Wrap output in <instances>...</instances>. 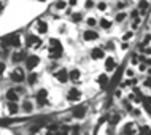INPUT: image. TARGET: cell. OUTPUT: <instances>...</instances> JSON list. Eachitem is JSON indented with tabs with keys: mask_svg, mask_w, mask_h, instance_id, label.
Instances as JSON below:
<instances>
[{
	"mask_svg": "<svg viewBox=\"0 0 151 135\" xmlns=\"http://www.w3.org/2000/svg\"><path fill=\"white\" fill-rule=\"evenodd\" d=\"M64 52V46L60 43V40L57 38H49V59H59L62 57Z\"/></svg>",
	"mask_w": 151,
	"mask_h": 135,
	"instance_id": "cell-1",
	"label": "cell"
},
{
	"mask_svg": "<svg viewBox=\"0 0 151 135\" xmlns=\"http://www.w3.org/2000/svg\"><path fill=\"white\" fill-rule=\"evenodd\" d=\"M10 79H11L14 84H21L24 83L26 79H27V76H26V71H24V68L21 67H16L14 70L10 73Z\"/></svg>",
	"mask_w": 151,
	"mask_h": 135,
	"instance_id": "cell-2",
	"label": "cell"
},
{
	"mask_svg": "<svg viewBox=\"0 0 151 135\" xmlns=\"http://www.w3.org/2000/svg\"><path fill=\"white\" fill-rule=\"evenodd\" d=\"M48 89H45V87H41V89H38L35 94V103H37V107L40 108H43L48 105Z\"/></svg>",
	"mask_w": 151,
	"mask_h": 135,
	"instance_id": "cell-3",
	"label": "cell"
},
{
	"mask_svg": "<svg viewBox=\"0 0 151 135\" xmlns=\"http://www.w3.org/2000/svg\"><path fill=\"white\" fill-rule=\"evenodd\" d=\"M123 135H140V127L135 123H126L123 126V130H121Z\"/></svg>",
	"mask_w": 151,
	"mask_h": 135,
	"instance_id": "cell-4",
	"label": "cell"
},
{
	"mask_svg": "<svg viewBox=\"0 0 151 135\" xmlns=\"http://www.w3.org/2000/svg\"><path fill=\"white\" fill-rule=\"evenodd\" d=\"M40 65V57L37 54H30L27 56V59H26V68L29 71H33V68H37Z\"/></svg>",
	"mask_w": 151,
	"mask_h": 135,
	"instance_id": "cell-5",
	"label": "cell"
},
{
	"mask_svg": "<svg viewBox=\"0 0 151 135\" xmlns=\"http://www.w3.org/2000/svg\"><path fill=\"white\" fill-rule=\"evenodd\" d=\"M87 113V107L86 105H76V107L72 108V116L75 119H83Z\"/></svg>",
	"mask_w": 151,
	"mask_h": 135,
	"instance_id": "cell-6",
	"label": "cell"
},
{
	"mask_svg": "<svg viewBox=\"0 0 151 135\" xmlns=\"http://www.w3.org/2000/svg\"><path fill=\"white\" fill-rule=\"evenodd\" d=\"M81 97H83V94H81V91H79L78 87H70V89H68V92H67L68 102H78Z\"/></svg>",
	"mask_w": 151,
	"mask_h": 135,
	"instance_id": "cell-7",
	"label": "cell"
},
{
	"mask_svg": "<svg viewBox=\"0 0 151 135\" xmlns=\"http://www.w3.org/2000/svg\"><path fill=\"white\" fill-rule=\"evenodd\" d=\"M56 79L59 81L60 84H65L67 81H70V78H68V70L67 68H59V70L56 71Z\"/></svg>",
	"mask_w": 151,
	"mask_h": 135,
	"instance_id": "cell-8",
	"label": "cell"
},
{
	"mask_svg": "<svg viewBox=\"0 0 151 135\" xmlns=\"http://www.w3.org/2000/svg\"><path fill=\"white\" fill-rule=\"evenodd\" d=\"M26 45H27L29 48H38L40 45H41V40H40L38 35H27L26 37Z\"/></svg>",
	"mask_w": 151,
	"mask_h": 135,
	"instance_id": "cell-9",
	"label": "cell"
},
{
	"mask_svg": "<svg viewBox=\"0 0 151 135\" xmlns=\"http://www.w3.org/2000/svg\"><path fill=\"white\" fill-rule=\"evenodd\" d=\"M7 111H8V115L14 116L21 111V105L18 102H7Z\"/></svg>",
	"mask_w": 151,
	"mask_h": 135,
	"instance_id": "cell-10",
	"label": "cell"
},
{
	"mask_svg": "<svg viewBox=\"0 0 151 135\" xmlns=\"http://www.w3.org/2000/svg\"><path fill=\"white\" fill-rule=\"evenodd\" d=\"M99 38V33L97 30H92V29H87V30L83 32V40L84 41H94V40Z\"/></svg>",
	"mask_w": 151,
	"mask_h": 135,
	"instance_id": "cell-11",
	"label": "cell"
},
{
	"mask_svg": "<svg viewBox=\"0 0 151 135\" xmlns=\"http://www.w3.org/2000/svg\"><path fill=\"white\" fill-rule=\"evenodd\" d=\"M5 99H7V102H19V92L16 89H8L5 92Z\"/></svg>",
	"mask_w": 151,
	"mask_h": 135,
	"instance_id": "cell-12",
	"label": "cell"
},
{
	"mask_svg": "<svg viewBox=\"0 0 151 135\" xmlns=\"http://www.w3.org/2000/svg\"><path fill=\"white\" fill-rule=\"evenodd\" d=\"M7 41H8V46H13V48H19L21 46V37L18 33H13V35L7 37Z\"/></svg>",
	"mask_w": 151,
	"mask_h": 135,
	"instance_id": "cell-13",
	"label": "cell"
},
{
	"mask_svg": "<svg viewBox=\"0 0 151 135\" xmlns=\"http://www.w3.org/2000/svg\"><path fill=\"white\" fill-rule=\"evenodd\" d=\"M105 57V51H103V48H92L91 51V59L92 60H100Z\"/></svg>",
	"mask_w": 151,
	"mask_h": 135,
	"instance_id": "cell-14",
	"label": "cell"
},
{
	"mask_svg": "<svg viewBox=\"0 0 151 135\" xmlns=\"http://www.w3.org/2000/svg\"><path fill=\"white\" fill-rule=\"evenodd\" d=\"M68 78H70V81H73V83H78L79 78H81V71H79V68L73 67L72 70H68Z\"/></svg>",
	"mask_w": 151,
	"mask_h": 135,
	"instance_id": "cell-15",
	"label": "cell"
},
{
	"mask_svg": "<svg viewBox=\"0 0 151 135\" xmlns=\"http://www.w3.org/2000/svg\"><path fill=\"white\" fill-rule=\"evenodd\" d=\"M21 111H22V113H26V115L33 113V103H32L30 100H24L22 105H21Z\"/></svg>",
	"mask_w": 151,
	"mask_h": 135,
	"instance_id": "cell-16",
	"label": "cell"
},
{
	"mask_svg": "<svg viewBox=\"0 0 151 135\" xmlns=\"http://www.w3.org/2000/svg\"><path fill=\"white\" fill-rule=\"evenodd\" d=\"M26 59H27V56H26L24 51H16V52H13V56H11V60L14 64H19V62H22V60H26Z\"/></svg>",
	"mask_w": 151,
	"mask_h": 135,
	"instance_id": "cell-17",
	"label": "cell"
},
{
	"mask_svg": "<svg viewBox=\"0 0 151 135\" xmlns=\"http://www.w3.org/2000/svg\"><path fill=\"white\" fill-rule=\"evenodd\" d=\"M116 68V60L113 59V56L105 59V71H113Z\"/></svg>",
	"mask_w": 151,
	"mask_h": 135,
	"instance_id": "cell-18",
	"label": "cell"
},
{
	"mask_svg": "<svg viewBox=\"0 0 151 135\" xmlns=\"http://www.w3.org/2000/svg\"><path fill=\"white\" fill-rule=\"evenodd\" d=\"M37 32H38L40 35H45L48 32V22L46 21H38L37 22Z\"/></svg>",
	"mask_w": 151,
	"mask_h": 135,
	"instance_id": "cell-19",
	"label": "cell"
},
{
	"mask_svg": "<svg viewBox=\"0 0 151 135\" xmlns=\"http://www.w3.org/2000/svg\"><path fill=\"white\" fill-rule=\"evenodd\" d=\"M27 83H29V86H33V84L38 83V75H37L35 71H30V73H29V76H27Z\"/></svg>",
	"mask_w": 151,
	"mask_h": 135,
	"instance_id": "cell-20",
	"label": "cell"
},
{
	"mask_svg": "<svg viewBox=\"0 0 151 135\" xmlns=\"http://www.w3.org/2000/svg\"><path fill=\"white\" fill-rule=\"evenodd\" d=\"M108 81H110V79H108V75L107 73H102V75H99L97 76V84H99V86H107V83Z\"/></svg>",
	"mask_w": 151,
	"mask_h": 135,
	"instance_id": "cell-21",
	"label": "cell"
},
{
	"mask_svg": "<svg viewBox=\"0 0 151 135\" xmlns=\"http://www.w3.org/2000/svg\"><path fill=\"white\" fill-rule=\"evenodd\" d=\"M70 130H72L70 126H60L59 129H57V132H56V135H68Z\"/></svg>",
	"mask_w": 151,
	"mask_h": 135,
	"instance_id": "cell-22",
	"label": "cell"
},
{
	"mask_svg": "<svg viewBox=\"0 0 151 135\" xmlns=\"http://www.w3.org/2000/svg\"><path fill=\"white\" fill-rule=\"evenodd\" d=\"M99 26L102 29H110L111 27V21H108L107 18H102V19L99 21Z\"/></svg>",
	"mask_w": 151,
	"mask_h": 135,
	"instance_id": "cell-23",
	"label": "cell"
},
{
	"mask_svg": "<svg viewBox=\"0 0 151 135\" xmlns=\"http://www.w3.org/2000/svg\"><path fill=\"white\" fill-rule=\"evenodd\" d=\"M70 19H72V22L78 24V22H81V19H83V16H81V13H73V14L70 16Z\"/></svg>",
	"mask_w": 151,
	"mask_h": 135,
	"instance_id": "cell-24",
	"label": "cell"
},
{
	"mask_svg": "<svg viewBox=\"0 0 151 135\" xmlns=\"http://www.w3.org/2000/svg\"><path fill=\"white\" fill-rule=\"evenodd\" d=\"M86 24L89 26V27H95V26H97V19L92 18V16H89V18L86 19Z\"/></svg>",
	"mask_w": 151,
	"mask_h": 135,
	"instance_id": "cell-25",
	"label": "cell"
},
{
	"mask_svg": "<svg viewBox=\"0 0 151 135\" xmlns=\"http://www.w3.org/2000/svg\"><path fill=\"white\" fill-rule=\"evenodd\" d=\"M140 135H151V127H148V126L140 127Z\"/></svg>",
	"mask_w": 151,
	"mask_h": 135,
	"instance_id": "cell-26",
	"label": "cell"
},
{
	"mask_svg": "<svg viewBox=\"0 0 151 135\" xmlns=\"http://www.w3.org/2000/svg\"><path fill=\"white\" fill-rule=\"evenodd\" d=\"M119 119H121V116H119V115H113V116H111V119H110V126H116V124L119 123Z\"/></svg>",
	"mask_w": 151,
	"mask_h": 135,
	"instance_id": "cell-27",
	"label": "cell"
},
{
	"mask_svg": "<svg viewBox=\"0 0 151 135\" xmlns=\"http://www.w3.org/2000/svg\"><path fill=\"white\" fill-rule=\"evenodd\" d=\"M65 7H67V3H65L64 0H59V2H56V10H60V11H62V10H64Z\"/></svg>",
	"mask_w": 151,
	"mask_h": 135,
	"instance_id": "cell-28",
	"label": "cell"
},
{
	"mask_svg": "<svg viewBox=\"0 0 151 135\" xmlns=\"http://www.w3.org/2000/svg\"><path fill=\"white\" fill-rule=\"evenodd\" d=\"M146 8H148V2H146V0H142V2L139 3V10H140V11H145Z\"/></svg>",
	"mask_w": 151,
	"mask_h": 135,
	"instance_id": "cell-29",
	"label": "cell"
},
{
	"mask_svg": "<svg viewBox=\"0 0 151 135\" xmlns=\"http://www.w3.org/2000/svg\"><path fill=\"white\" fill-rule=\"evenodd\" d=\"M126 18H127V14H126V13H118V14H116V21H118V22L124 21Z\"/></svg>",
	"mask_w": 151,
	"mask_h": 135,
	"instance_id": "cell-30",
	"label": "cell"
},
{
	"mask_svg": "<svg viewBox=\"0 0 151 135\" xmlns=\"http://www.w3.org/2000/svg\"><path fill=\"white\" fill-rule=\"evenodd\" d=\"M97 8H99L100 11H105V10H107V3H105V2H99V3H97Z\"/></svg>",
	"mask_w": 151,
	"mask_h": 135,
	"instance_id": "cell-31",
	"label": "cell"
},
{
	"mask_svg": "<svg viewBox=\"0 0 151 135\" xmlns=\"http://www.w3.org/2000/svg\"><path fill=\"white\" fill-rule=\"evenodd\" d=\"M84 7H86L87 10H91V8L94 7V2H92V0H86V2H84Z\"/></svg>",
	"mask_w": 151,
	"mask_h": 135,
	"instance_id": "cell-32",
	"label": "cell"
},
{
	"mask_svg": "<svg viewBox=\"0 0 151 135\" xmlns=\"http://www.w3.org/2000/svg\"><path fill=\"white\" fill-rule=\"evenodd\" d=\"M5 68H7L5 62H2V60H0V75H3V73H5Z\"/></svg>",
	"mask_w": 151,
	"mask_h": 135,
	"instance_id": "cell-33",
	"label": "cell"
},
{
	"mask_svg": "<svg viewBox=\"0 0 151 135\" xmlns=\"http://www.w3.org/2000/svg\"><path fill=\"white\" fill-rule=\"evenodd\" d=\"M124 107H126L127 111H132V107H131V102L129 100H124Z\"/></svg>",
	"mask_w": 151,
	"mask_h": 135,
	"instance_id": "cell-34",
	"label": "cell"
},
{
	"mask_svg": "<svg viewBox=\"0 0 151 135\" xmlns=\"http://www.w3.org/2000/svg\"><path fill=\"white\" fill-rule=\"evenodd\" d=\"M126 76L132 78V76H134V70H132V68H127V70H126Z\"/></svg>",
	"mask_w": 151,
	"mask_h": 135,
	"instance_id": "cell-35",
	"label": "cell"
},
{
	"mask_svg": "<svg viewBox=\"0 0 151 135\" xmlns=\"http://www.w3.org/2000/svg\"><path fill=\"white\" fill-rule=\"evenodd\" d=\"M143 84H145V86H146V87H151V78H146V79H145V83H143Z\"/></svg>",
	"mask_w": 151,
	"mask_h": 135,
	"instance_id": "cell-36",
	"label": "cell"
},
{
	"mask_svg": "<svg viewBox=\"0 0 151 135\" xmlns=\"http://www.w3.org/2000/svg\"><path fill=\"white\" fill-rule=\"evenodd\" d=\"M105 48H107V49H115V45L108 41V43H107V46H105Z\"/></svg>",
	"mask_w": 151,
	"mask_h": 135,
	"instance_id": "cell-37",
	"label": "cell"
},
{
	"mask_svg": "<svg viewBox=\"0 0 151 135\" xmlns=\"http://www.w3.org/2000/svg\"><path fill=\"white\" fill-rule=\"evenodd\" d=\"M131 37H132V32H127V33L123 37V38H124V40H129V38H131Z\"/></svg>",
	"mask_w": 151,
	"mask_h": 135,
	"instance_id": "cell-38",
	"label": "cell"
},
{
	"mask_svg": "<svg viewBox=\"0 0 151 135\" xmlns=\"http://www.w3.org/2000/svg\"><path fill=\"white\" fill-rule=\"evenodd\" d=\"M76 2H78V0H68V5H70V7H75Z\"/></svg>",
	"mask_w": 151,
	"mask_h": 135,
	"instance_id": "cell-39",
	"label": "cell"
},
{
	"mask_svg": "<svg viewBox=\"0 0 151 135\" xmlns=\"http://www.w3.org/2000/svg\"><path fill=\"white\" fill-rule=\"evenodd\" d=\"M139 70H140V71H145V70H146V67H145V64H142V65H140V67H139Z\"/></svg>",
	"mask_w": 151,
	"mask_h": 135,
	"instance_id": "cell-40",
	"label": "cell"
},
{
	"mask_svg": "<svg viewBox=\"0 0 151 135\" xmlns=\"http://www.w3.org/2000/svg\"><path fill=\"white\" fill-rule=\"evenodd\" d=\"M127 48H129V45H127V43H123V45H121V49H127Z\"/></svg>",
	"mask_w": 151,
	"mask_h": 135,
	"instance_id": "cell-41",
	"label": "cell"
},
{
	"mask_svg": "<svg viewBox=\"0 0 151 135\" xmlns=\"http://www.w3.org/2000/svg\"><path fill=\"white\" fill-rule=\"evenodd\" d=\"M3 11V3H2V2H0V13Z\"/></svg>",
	"mask_w": 151,
	"mask_h": 135,
	"instance_id": "cell-42",
	"label": "cell"
},
{
	"mask_svg": "<svg viewBox=\"0 0 151 135\" xmlns=\"http://www.w3.org/2000/svg\"><path fill=\"white\" fill-rule=\"evenodd\" d=\"M148 75H150V78H151V68H148Z\"/></svg>",
	"mask_w": 151,
	"mask_h": 135,
	"instance_id": "cell-43",
	"label": "cell"
},
{
	"mask_svg": "<svg viewBox=\"0 0 151 135\" xmlns=\"http://www.w3.org/2000/svg\"><path fill=\"white\" fill-rule=\"evenodd\" d=\"M40 2H45V0H40Z\"/></svg>",
	"mask_w": 151,
	"mask_h": 135,
	"instance_id": "cell-44",
	"label": "cell"
},
{
	"mask_svg": "<svg viewBox=\"0 0 151 135\" xmlns=\"http://www.w3.org/2000/svg\"><path fill=\"white\" fill-rule=\"evenodd\" d=\"M3 135H8V134H3Z\"/></svg>",
	"mask_w": 151,
	"mask_h": 135,
	"instance_id": "cell-45",
	"label": "cell"
}]
</instances>
